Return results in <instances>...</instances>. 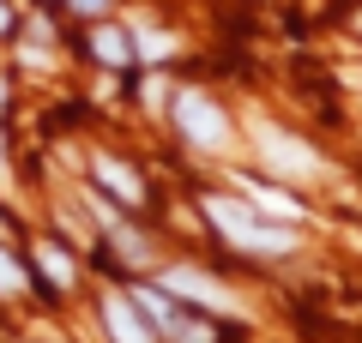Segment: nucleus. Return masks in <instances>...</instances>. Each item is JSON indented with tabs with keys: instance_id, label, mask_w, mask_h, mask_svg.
I'll list each match as a JSON object with an SVG mask.
<instances>
[{
	"instance_id": "1",
	"label": "nucleus",
	"mask_w": 362,
	"mask_h": 343,
	"mask_svg": "<svg viewBox=\"0 0 362 343\" xmlns=\"http://www.w3.org/2000/svg\"><path fill=\"white\" fill-rule=\"evenodd\" d=\"M206 217L230 235L235 247H247V253H290V247H296V235H284L278 223H259L242 199H223V193H211V199H206Z\"/></svg>"
},
{
	"instance_id": "5",
	"label": "nucleus",
	"mask_w": 362,
	"mask_h": 343,
	"mask_svg": "<svg viewBox=\"0 0 362 343\" xmlns=\"http://www.w3.org/2000/svg\"><path fill=\"white\" fill-rule=\"evenodd\" d=\"M103 319H109V337H115V343H151L145 319L133 313V307L121 301V295H109V301H103Z\"/></svg>"
},
{
	"instance_id": "8",
	"label": "nucleus",
	"mask_w": 362,
	"mask_h": 343,
	"mask_svg": "<svg viewBox=\"0 0 362 343\" xmlns=\"http://www.w3.org/2000/svg\"><path fill=\"white\" fill-rule=\"evenodd\" d=\"M90 49H97V61H103V66H121V61L133 54V42L121 37V30H97V37H90Z\"/></svg>"
},
{
	"instance_id": "15",
	"label": "nucleus",
	"mask_w": 362,
	"mask_h": 343,
	"mask_svg": "<svg viewBox=\"0 0 362 343\" xmlns=\"http://www.w3.org/2000/svg\"><path fill=\"white\" fill-rule=\"evenodd\" d=\"M6 25H13V13H6V6H0V30H6Z\"/></svg>"
},
{
	"instance_id": "7",
	"label": "nucleus",
	"mask_w": 362,
	"mask_h": 343,
	"mask_svg": "<svg viewBox=\"0 0 362 343\" xmlns=\"http://www.w3.org/2000/svg\"><path fill=\"white\" fill-rule=\"evenodd\" d=\"M235 187H247V205H259V211H272V217H302L296 199H284V193L259 187V181H235Z\"/></svg>"
},
{
	"instance_id": "12",
	"label": "nucleus",
	"mask_w": 362,
	"mask_h": 343,
	"mask_svg": "<svg viewBox=\"0 0 362 343\" xmlns=\"http://www.w3.org/2000/svg\"><path fill=\"white\" fill-rule=\"evenodd\" d=\"M169 49H175V37H163V30H145V37H139V54H145V61H163Z\"/></svg>"
},
{
	"instance_id": "10",
	"label": "nucleus",
	"mask_w": 362,
	"mask_h": 343,
	"mask_svg": "<svg viewBox=\"0 0 362 343\" xmlns=\"http://www.w3.org/2000/svg\"><path fill=\"white\" fill-rule=\"evenodd\" d=\"M37 265H42V271H49V277H54V283H61V289H66V283H73V259H66V253H61V247H37Z\"/></svg>"
},
{
	"instance_id": "13",
	"label": "nucleus",
	"mask_w": 362,
	"mask_h": 343,
	"mask_svg": "<svg viewBox=\"0 0 362 343\" xmlns=\"http://www.w3.org/2000/svg\"><path fill=\"white\" fill-rule=\"evenodd\" d=\"M175 337H181V343H211V325H206V319H181Z\"/></svg>"
},
{
	"instance_id": "4",
	"label": "nucleus",
	"mask_w": 362,
	"mask_h": 343,
	"mask_svg": "<svg viewBox=\"0 0 362 343\" xmlns=\"http://www.w3.org/2000/svg\"><path fill=\"white\" fill-rule=\"evenodd\" d=\"M259 157H266L278 175H320V157H314L302 139L278 133V127H259Z\"/></svg>"
},
{
	"instance_id": "16",
	"label": "nucleus",
	"mask_w": 362,
	"mask_h": 343,
	"mask_svg": "<svg viewBox=\"0 0 362 343\" xmlns=\"http://www.w3.org/2000/svg\"><path fill=\"white\" fill-rule=\"evenodd\" d=\"M0 175H6V163H0Z\"/></svg>"
},
{
	"instance_id": "17",
	"label": "nucleus",
	"mask_w": 362,
	"mask_h": 343,
	"mask_svg": "<svg viewBox=\"0 0 362 343\" xmlns=\"http://www.w3.org/2000/svg\"><path fill=\"white\" fill-rule=\"evenodd\" d=\"M0 97H6V90H0Z\"/></svg>"
},
{
	"instance_id": "2",
	"label": "nucleus",
	"mask_w": 362,
	"mask_h": 343,
	"mask_svg": "<svg viewBox=\"0 0 362 343\" xmlns=\"http://www.w3.org/2000/svg\"><path fill=\"white\" fill-rule=\"evenodd\" d=\"M175 127L187 133L199 151H223V145H230V121H223V109L211 97H199V90H181V97H175Z\"/></svg>"
},
{
	"instance_id": "14",
	"label": "nucleus",
	"mask_w": 362,
	"mask_h": 343,
	"mask_svg": "<svg viewBox=\"0 0 362 343\" xmlns=\"http://www.w3.org/2000/svg\"><path fill=\"white\" fill-rule=\"evenodd\" d=\"M103 6H109V0H73V13H85V18H90V13H103Z\"/></svg>"
},
{
	"instance_id": "6",
	"label": "nucleus",
	"mask_w": 362,
	"mask_h": 343,
	"mask_svg": "<svg viewBox=\"0 0 362 343\" xmlns=\"http://www.w3.org/2000/svg\"><path fill=\"white\" fill-rule=\"evenodd\" d=\"M97 181H103L109 193H115V199H127V205H139V175H133V169H121L115 157H97Z\"/></svg>"
},
{
	"instance_id": "9",
	"label": "nucleus",
	"mask_w": 362,
	"mask_h": 343,
	"mask_svg": "<svg viewBox=\"0 0 362 343\" xmlns=\"http://www.w3.org/2000/svg\"><path fill=\"white\" fill-rule=\"evenodd\" d=\"M139 307H145V313L157 319V331H169V337L181 331V313H175V307H169V301H163L157 289H139Z\"/></svg>"
},
{
	"instance_id": "11",
	"label": "nucleus",
	"mask_w": 362,
	"mask_h": 343,
	"mask_svg": "<svg viewBox=\"0 0 362 343\" xmlns=\"http://www.w3.org/2000/svg\"><path fill=\"white\" fill-rule=\"evenodd\" d=\"M18 289H25V271H18V259L0 247V295H18Z\"/></svg>"
},
{
	"instance_id": "3",
	"label": "nucleus",
	"mask_w": 362,
	"mask_h": 343,
	"mask_svg": "<svg viewBox=\"0 0 362 343\" xmlns=\"http://www.w3.org/2000/svg\"><path fill=\"white\" fill-rule=\"evenodd\" d=\"M163 295H175V301H199V307H211V313H242V307L223 295V283H211L206 271H194V265L163 271Z\"/></svg>"
}]
</instances>
